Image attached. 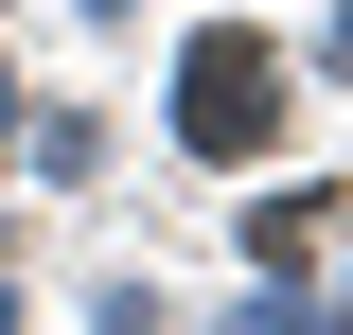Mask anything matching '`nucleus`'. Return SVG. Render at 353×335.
Masks as SVG:
<instances>
[{"label":"nucleus","instance_id":"f257e3e1","mask_svg":"<svg viewBox=\"0 0 353 335\" xmlns=\"http://www.w3.org/2000/svg\"><path fill=\"white\" fill-rule=\"evenodd\" d=\"M176 141H194V159H265V141H283V71H265V36H194V71H176Z\"/></svg>","mask_w":353,"mask_h":335},{"label":"nucleus","instance_id":"f03ea898","mask_svg":"<svg viewBox=\"0 0 353 335\" xmlns=\"http://www.w3.org/2000/svg\"><path fill=\"white\" fill-rule=\"evenodd\" d=\"M0 141H18V88H0Z\"/></svg>","mask_w":353,"mask_h":335}]
</instances>
